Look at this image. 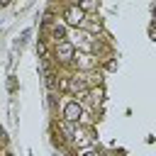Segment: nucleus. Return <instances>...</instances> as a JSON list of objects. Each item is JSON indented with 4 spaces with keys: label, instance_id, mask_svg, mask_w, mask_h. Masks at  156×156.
<instances>
[{
    "label": "nucleus",
    "instance_id": "nucleus-4",
    "mask_svg": "<svg viewBox=\"0 0 156 156\" xmlns=\"http://www.w3.org/2000/svg\"><path fill=\"white\" fill-rule=\"evenodd\" d=\"M54 37L61 39V37H63V27H56V29H54Z\"/></svg>",
    "mask_w": 156,
    "mask_h": 156
},
{
    "label": "nucleus",
    "instance_id": "nucleus-6",
    "mask_svg": "<svg viewBox=\"0 0 156 156\" xmlns=\"http://www.w3.org/2000/svg\"><path fill=\"white\" fill-rule=\"evenodd\" d=\"M2 2H10V0H2Z\"/></svg>",
    "mask_w": 156,
    "mask_h": 156
},
{
    "label": "nucleus",
    "instance_id": "nucleus-2",
    "mask_svg": "<svg viewBox=\"0 0 156 156\" xmlns=\"http://www.w3.org/2000/svg\"><path fill=\"white\" fill-rule=\"evenodd\" d=\"M63 117H66L68 122H78V117H80V105H78V102H68V105L63 107Z\"/></svg>",
    "mask_w": 156,
    "mask_h": 156
},
{
    "label": "nucleus",
    "instance_id": "nucleus-3",
    "mask_svg": "<svg viewBox=\"0 0 156 156\" xmlns=\"http://www.w3.org/2000/svg\"><path fill=\"white\" fill-rule=\"evenodd\" d=\"M56 56H61V61H71V56H73V46H71L68 41H61L58 49H56Z\"/></svg>",
    "mask_w": 156,
    "mask_h": 156
},
{
    "label": "nucleus",
    "instance_id": "nucleus-5",
    "mask_svg": "<svg viewBox=\"0 0 156 156\" xmlns=\"http://www.w3.org/2000/svg\"><path fill=\"white\" fill-rule=\"evenodd\" d=\"M88 156H100V154H88Z\"/></svg>",
    "mask_w": 156,
    "mask_h": 156
},
{
    "label": "nucleus",
    "instance_id": "nucleus-1",
    "mask_svg": "<svg viewBox=\"0 0 156 156\" xmlns=\"http://www.w3.org/2000/svg\"><path fill=\"white\" fill-rule=\"evenodd\" d=\"M63 17H66V22H68V24H80L85 15H83V10H80L78 5H68V7H66V12H63Z\"/></svg>",
    "mask_w": 156,
    "mask_h": 156
}]
</instances>
